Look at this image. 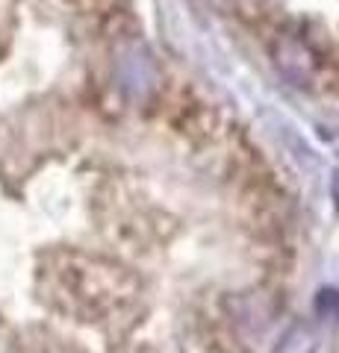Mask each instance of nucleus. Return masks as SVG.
<instances>
[{
  "label": "nucleus",
  "mask_w": 339,
  "mask_h": 353,
  "mask_svg": "<svg viewBox=\"0 0 339 353\" xmlns=\"http://www.w3.org/2000/svg\"><path fill=\"white\" fill-rule=\"evenodd\" d=\"M50 301L80 321H104L136 297V280L124 268L95 256H62L48 271Z\"/></svg>",
  "instance_id": "f257e3e1"
}]
</instances>
